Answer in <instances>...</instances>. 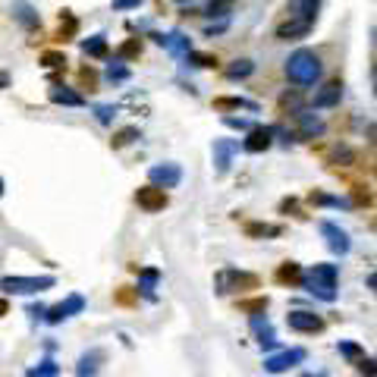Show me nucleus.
<instances>
[{
	"label": "nucleus",
	"instance_id": "1",
	"mask_svg": "<svg viewBox=\"0 0 377 377\" xmlns=\"http://www.w3.org/2000/svg\"><path fill=\"white\" fill-rule=\"evenodd\" d=\"M283 13L286 16L276 22L274 38L276 41H302V38L311 35L314 22H318L320 0H286Z\"/></svg>",
	"mask_w": 377,
	"mask_h": 377
},
{
	"label": "nucleus",
	"instance_id": "2",
	"mask_svg": "<svg viewBox=\"0 0 377 377\" xmlns=\"http://www.w3.org/2000/svg\"><path fill=\"white\" fill-rule=\"evenodd\" d=\"M286 79L299 88H314L324 75V63H320V54L311 47H299L286 57Z\"/></svg>",
	"mask_w": 377,
	"mask_h": 377
},
{
	"label": "nucleus",
	"instance_id": "3",
	"mask_svg": "<svg viewBox=\"0 0 377 377\" xmlns=\"http://www.w3.org/2000/svg\"><path fill=\"white\" fill-rule=\"evenodd\" d=\"M302 286L320 302H337L339 295V264H311L302 274Z\"/></svg>",
	"mask_w": 377,
	"mask_h": 377
},
{
	"label": "nucleus",
	"instance_id": "4",
	"mask_svg": "<svg viewBox=\"0 0 377 377\" xmlns=\"http://www.w3.org/2000/svg\"><path fill=\"white\" fill-rule=\"evenodd\" d=\"M261 289V276L251 270H239V267H220L214 274V293L217 295H239V293H251Z\"/></svg>",
	"mask_w": 377,
	"mask_h": 377
},
{
	"label": "nucleus",
	"instance_id": "5",
	"mask_svg": "<svg viewBox=\"0 0 377 377\" xmlns=\"http://www.w3.org/2000/svg\"><path fill=\"white\" fill-rule=\"evenodd\" d=\"M57 286V276L54 274H44V276H3L0 280V289L10 295H38V293H47V289Z\"/></svg>",
	"mask_w": 377,
	"mask_h": 377
},
{
	"label": "nucleus",
	"instance_id": "6",
	"mask_svg": "<svg viewBox=\"0 0 377 377\" xmlns=\"http://www.w3.org/2000/svg\"><path fill=\"white\" fill-rule=\"evenodd\" d=\"M82 311H85V295H79V293H69L63 302H57V305L44 308L41 320H47V324H63V320L75 318V314H82Z\"/></svg>",
	"mask_w": 377,
	"mask_h": 377
},
{
	"label": "nucleus",
	"instance_id": "7",
	"mask_svg": "<svg viewBox=\"0 0 377 377\" xmlns=\"http://www.w3.org/2000/svg\"><path fill=\"white\" fill-rule=\"evenodd\" d=\"M318 230H320V236H324V245L333 251V255L343 258V255H349L352 251V236L339 223H333V220H320Z\"/></svg>",
	"mask_w": 377,
	"mask_h": 377
},
{
	"label": "nucleus",
	"instance_id": "8",
	"mask_svg": "<svg viewBox=\"0 0 377 377\" xmlns=\"http://www.w3.org/2000/svg\"><path fill=\"white\" fill-rule=\"evenodd\" d=\"M305 358H308V349H305V346H293V349L280 352V355H267V358H264L261 368L267 371V374H286L289 368L302 364Z\"/></svg>",
	"mask_w": 377,
	"mask_h": 377
},
{
	"label": "nucleus",
	"instance_id": "9",
	"mask_svg": "<svg viewBox=\"0 0 377 377\" xmlns=\"http://www.w3.org/2000/svg\"><path fill=\"white\" fill-rule=\"evenodd\" d=\"M132 198H135V205L142 207L145 214H161L163 207L170 205V195H167V188H157V186H142V188H135V195H132Z\"/></svg>",
	"mask_w": 377,
	"mask_h": 377
},
{
	"label": "nucleus",
	"instance_id": "10",
	"mask_svg": "<svg viewBox=\"0 0 377 377\" xmlns=\"http://www.w3.org/2000/svg\"><path fill=\"white\" fill-rule=\"evenodd\" d=\"M286 327L293 333H308V337H314V333H320L327 324H324V318H320V314L305 311V308H295V311L286 314Z\"/></svg>",
	"mask_w": 377,
	"mask_h": 377
},
{
	"label": "nucleus",
	"instance_id": "11",
	"mask_svg": "<svg viewBox=\"0 0 377 377\" xmlns=\"http://www.w3.org/2000/svg\"><path fill=\"white\" fill-rule=\"evenodd\" d=\"M148 182L157 188H176L182 182V167L173 161L167 163H154V167L148 170Z\"/></svg>",
	"mask_w": 377,
	"mask_h": 377
},
{
	"label": "nucleus",
	"instance_id": "12",
	"mask_svg": "<svg viewBox=\"0 0 377 377\" xmlns=\"http://www.w3.org/2000/svg\"><path fill=\"white\" fill-rule=\"evenodd\" d=\"M239 151V142L236 138H217L211 145V154H214V173L217 176H226L232 167V154Z\"/></svg>",
	"mask_w": 377,
	"mask_h": 377
},
{
	"label": "nucleus",
	"instance_id": "13",
	"mask_svg": "<svg viewBox=\"0 0 377 377\" xmlns=\"http://www.w3.org/2000/svg\"><path fill=\"white\" fill-rule=\"evenodd\" d=\"M274 135H276V126H251L249 135L242 138V151L249 154H261L274 145Z\"/></svg>",
	"mask_w": 377,
	"mask_h": 377
},
{
	"label": "nucleus",
	"instance_id": "14",
	"mask_svg": "<svg viewBox=\"0 0 377 377\" xmlns=\"http://www.w3.org/2000/svg\"><path fill=\"white\" fill-rule=\"evenodd\" d=\"M249 327H251L255 343L261 346V349H276V333H274V327H270V320H267V311L249 314Z\"/></svg>",
	"mask_w": 377,
	"mask_h": 377
},
{
	"label": "nucleus",
	"instance_id": "15",
	"mask_svg": "<svg viewBox=\"0 0 377 377\" xmlns=\"http://www.w3.org/2000/svg\"><path fill=\"white\" fill-rule=\"evenodd\" d=\"M343 82L339 79H330V82H324V85L314 91V98H311V104L318 107V110H330V107H339V101H343Z\"/></svg>",
	"mask_w": 377,
	"mask_h": 377
},
{
	"label": "nucleus",
	"instance_id": "16",
	"mask_svg": "<svg viewBox=\"0 0 377 377\" xmlns=\"http://www.w3.org/2000/svg\"><path fill=\"white\" fill-rule=\"evenodd\" d=\"M107 362V352L104 349H88L79 355V362H75V377H98L101 368H104Z\"/></svg>",
	"mask_w": 377,
	"mask_h": 377
},
{
	"label": "nucleus",
	"instance_id": "17",
	"mask_svg": "<svg viewBox=\"0 0 377 377\" xmlns=\"http://www.w3.org/2000/svg\"><path fill=\"white\" fill-rule=\"evenodd\" d=\"M10 13H13V19H16L25 31H38V29H41V16H38V10L29 3V0H13Z\"/></svg>",
	"mask_w": 377,
	"mask_h": 377
},
{
	"label": "nucleus",
	"instance_id": "18",
	"mask_svg": "<svg viewBox=\"0 0 377 377\" xmlns=\"http://www.w3.org/2000/svg\"><path fill=\"white\" fill-rule=\"evenodd\" d=\"M47 98L50 104H60V107H85V98L79 91H73L69 85H63V82H50Z\"/></svg>",
	"mask_w": 377,
	"mask_h": 377
},
{
	"label": "nucleus",
	"instance_id": "19",
	"mask_svg": "<svg viewBox=\"0 0 377 377\" xmlns=\"http://www.w3.org/2000/svg\"><path fill=\"white\" fill-rule=\"evenodd\" d=\"M151 38L176 57H186L188 50H192V41H188V35H182V31H167V35H151Z\"/></svg>",
	"mask_w": 377,
	"mask_h": 377
},
{
	"label": "nucleus",
	"instance_id": "20",
	"mask_svg": "<svg viewBox=\"0 0 377 377\" xmlns=\"http://www.w3.org/2000/svg\"><path fill=\"white\" fill-rule=\"evenodd\" d=\"M242 230L249 239H280L283 232H286V226L283 223H264V220H249Z\"/></svg>",
	"mask_w": 377,
	"mask_h": 377
},
{
	"label": "nucleus",
	"instance_id": "21",
	"mask_svg": "<svg viewBox=\"0 0 377 377\" xmlns=\"http://www.w3.org/2000/svg\"><path fill=\"white\" fill-rule=\"evenodd\" d=\"M308 205H314V207H337V211H352V207H355L349 198H339V195L320 192V188H311V192H308Z\"/></svg>",
	"mask_w": 377,
	"mask_h": 377
},
{
	"label": "nucleus",
	"instance_id": "22",
	"mask_svg": "<svg viewBox=\"0 0 377 377\" xmlns=\"http://www.w3.org/2000/svg\"><path fill=\"white\" fill-rule=\"evenodd\" d=\"M295 119H299V138H320L324 135V119H320L318 113L299 110Z\"/></svg>",
	"mask_w": 377,
	"mask_h": 377
},
{
	"label": "nucleus",
	"instance_id": "23",
	"mask_svg": "<svg viewBox=\"0 0 377 377\" xmlns=\"http://www.w3.org/2000/svg\"><path fill=\"white\" fill-rule=\"evenodd\" d=\"M302 264L299 261H283V264H276V270H274V280L280 283V286H302Z\"/></svg>",
	"mask_w": 377,
	"mask_h": 377
},
{
	"label": "nucleus",
	"instance_id": "24",
	"mask_svg": "<svg viewBox=\"0 0 377 377\" xmlns=\"http://www.w3.org/2000/svg\"><path fill=\"white\" fill-rule=\"evenodd\" d=\"M157 280H161V270L157 267H138V289L135 293H142L148 302H157V293H154Z\"/></svg>",
	"mask_w": 377,
	"mask_h": 377
},
{
	"label": "nucleus",
	"instance_id": "25",
	"mask_svg": "<svg viewBox=\"0 0 377 377\" xmlns=\"http://www.w3.org/2000/svg\"><path fill=\"white\" fill-rule=\"evenodd\" d=\"M214 110H249V113H258L261 107L249 98H214Z\"/></svg>",
	"mask_w": 377,
	"mask_h": 377
},
{
	"label": "nucleus",
	"instance_id": "26",
	"mask_svg": "<svg viewBox=\"0 0 377 377\" xmlns=\"http://www.w3.org/2000/svg\"><path fill=\"white\" fill-rule=\"evenodd\" d=\"M255 73V60H249V57H242V60H232L230 66L223 69V75L230 82H239V79H249V75Z\"/></svg>",
	"mask_w": 377,
	"mask_h": 377
},
{
	"label": "nucleus",
	"instance_id": "27",
	"mask_svg": "<svg viewBox=\"0 0 377 377\" xmlns=\"http://www.w3.org/2000/svg\"><path fill=\"white\" fill-rule=\"evenodd\" d=\"M75 31H79V19H75L69 10H63L60 13V31H57V41H69Z\"/></svg>",
	"mask_w": 377,
	"mask_h": 377
},
{
	"label": "nucleus",
	"instance_id": "28",
	"mask_svg": "<svg viewBox=\"0 0 377 377\" xmlns=\"http://www.w3.org/2000/svg\"><path fill=\"white\" fill-rule=\"evenodd\" d=\"M60 374V364L54 362V358H41L38 364H31L29 371H25V377H57Z\"/></svg>",
	"mask_w": 377,
	"mask_h": 377
},
{
	"label": "nucleus",
	"instance_id": "29",
	"mask_svg": "<svg viewBox=\"0 0 377 377\" xmlns=\"http://www.w3.org/2000/svg\"><path fill=\"white\" fill-rule=\"evenodd\" d=\"M135 138H142V132L135 129V126H126V129H119V132H113V138H110V148L113 151H119V148H126V145H132Z\"/></svg>",
	"mask_w": 377,
	"mask_h": 377
},
{
	"label": "nucleus",
	"instance_id": "30",
	"mask_svg": "<svg viewBox=\"0 0 377 377\" xmlns=\"http://www.w3.org/2000/svg\"><path fill=\"white\" fill-rule=\"evenodd\" d=\"M82 50H85V57H107V38L104 35H91L82 41Z\"/></svg>",
	"mask_w": 377,
	"mask_h": 377
},
{
	"label": "nucleus",
	"instance_id": "31",
	"mask_svg": "<svg viewBox=\"0 0 377 377\" xmlns=\"http://www.w3.org/2000/svg\"><path fill=\"white\" fill-rule=\"evenodd\" d=\"M267 305H270L267 295H258V299H239L236 302V308L242 314H261V311H267Z\"/></svg>",
	"mask_w": 377,
	"mask_h": 377
},
{
	"label": "nucleus",
	"instance_id": "32",
	"mask_svg": "<svg viewBox=\"0 0 377 377\" xmlns=\"http://www.w3.org/2000/svg\"><path fill=\"white\" fill-rule=\"evenodd\" d=\"M337 352L346 358V362H352V364H355L358 358L364 355V349H362L358 343H352V339H339V343H337Z\"/></svg>",
	"mask_w": 377,
	"mask_h": 377
},
{
	"label": "nucleus",
	"instance_id": "33",
	"mask_svg": "<svg viewBox=\"0 0 377 377\" xmlns=\"http://www.w3.org/2000/svg\"><path fill=\"white\" fill-rule=\"evenodd\" d=\"M232 6H236V0H211V3H207V10H205V16L223 19V16H230V13H232Z\"/></svg>",
	"mask_w": 377,
	"mask_h": 377
},
{
	"label": "nucleus",
	"instance_id": "34",
	"mask_svg": "<svg viewBox=\"0 0 377 377\" xmlns=\"http://www.w3.org/2000/svg\"><path fill=\"white\" fill-rule=\"evenodd\" d=\"M186 60L192 63V66H198V69H214V66H217V63H220L214 54H198V50H188V54H186Z\"/></svg>",
	"mask_w": 377,
	"mask_h": 377
},
{
	"label": "nucleus",
	"instance_id": "35",
	"mask_svg": "<svg viewBox=\"0 0 377 377\" xmlns=\"http://www.w3.org/2000/svg\"><path fill=\"white\" fill-rule=\"evenodd\" d=\"M41 66L44 69H63V66H66V54H60V50H44V54H41Z\"/></svg>",
	"mask_w": 377,
	"mask_h": 377
},
{
	"label": "nucleus",
	"instance_id": "36",
	"mask_svg": "<svg viewBox=\"0 0 377 377\" xmlns=\"http://www.w3.org/2000/svg\"><path fill=\"white\" fill-rule=\"evenodd\" d=\"M138 54H142V41H138V38H129V41L117 50V60H132V57H138Z\"/></svg>",
	"mask_w": 377,
	"mask_h": 377
},
{
	"label": "nucleus",
	"instance_id": "37",
	"mask_svg": "<svg viewBox=\"0 0 377 377\" xmlns=\"http://www.w3.org/2000/svg\"><path fill=\"white\" fill-rule=\"evenodd\" d=\"M129 66H123V60H113L110 63V66H107V79H110V82H126V79H129Z\"/></svg>",
	"mask_w": 377,
	"mask_h": 377
},
{
	"label": "nucleus",
	"instance_id": "38",
	"mask_svg": "<svg viewBox=\"0 0 377 377\" xmlns=\"http://www.w3.org/2000/svg\"><path fill=\"white\" fill-rule=\"evenodd\" d=\"M113 302H117V305H138V293L129 286H119L117 293H113Z\"/></svg>",
	"mask_w": 377,
	"mask_h": 377
},
{
	"label": "nucleus",
	"instance_id": "39",
	"mask_svg": "<svg viewBox=\"0 0 377 377\" xmlns=\"http://www.w3.org/2000/svg\"><path fill=\"white\" fill-rule=\"evenodd\" d=\"M280 214H293L295 220H308V214L299 211V201H295V198H283L280 201Z\"/></svg>",
	"mask_w": 377,
	"mask_h": 377
},
{
	"label": "nucleus",
	"instance_id": "40",
	"mask_svg": "<svg viewBox=\"0 0 377 377\" xmlns=\"http://www.w3.org/2000/svg\"><path fill=\"white\" fill-rule=\"evenodd\" d=\"M94 117H98V123H113V117H117V107L113 104H98L94 107Z\"/></svg>",
	"mask_w": 377,
	"mask_h": 377
},
{
	"label": "nucleus",
	"instance_id": "41",
	"mask_svg": "<svg viewBox=\"0 0 377 377\" xmlns=\"http://www.w3.org/2000/svg\"><path fill=\"white\" fill-rule=\"evenodd\" d=\"M79 82L88 88V91H94V85H98V73H94L91 66H82L79 69Z\"/></svg>",
	"mask_w": 377,
	"mask_h": 377
},
{
	"label": "nucleus",
	"instance_id": "42",
	"mask_svg": "<svg viewBox=\"0 0 377 377\" xmlns=\"http://www.w3.org/2000/svg\"><path fill=\"white\" fill-rule=\"evenodd\" d=\"M226 29H230V16H223V19H220V22L205 25V38H217V35H223Z\"/></svg>",
	"mask_w": 377,
	"mask_h": 377
},
{
	"label": "nucleus",
	"instance_id": "43",
	"mask_svg": "<svg viewBox=\"0 0 377 377\" xmlns=\"http://www.w3.org/2000/svg\"><path fill=\"white\" fill-rule=\"evenodd\" d=\"M223 123L230 126V129H242V132H249L251 129V123L245 117H223Z\"/></svg>",
	"mask_w": 377,
	"mask_h": 377
},
{
	"label": "nucleus",
	"instance_id": "44",
	"mask_svg": "<svg viewBox=\"0 0 377 377\" xmlns=\"http://www.w3.org/2000/svg\"><path fill=\"white\" fill-rule=\"evenodd\" d=\"M355 364H358V371H362L364 377H374V358H364V355H362Z\"/></svg>",
	"mask_w": 377,
	"mask_h": 377
},
{
	"label": "nucleus",
	"instance_id": "45",
	"mask_svg": "<svg viewBox=\"0 0 377 377\" xmlns=\"http://www.w3.org/2000/svg\"><path fill=\"white\" fill-rule=\"evenodd\" d=\"M145 0H113V10H138Z\"/></svg>",
	"mask_w": 377,
	"mask_h": 377
},
{
	"label": "nucleus",
	"instance_id": "46",
	"mask_svg": "<svg viewBox=\"0 0 377 377\" xmlns=\"http://www.w3.org/2000/svg\"><path fill=\"white\" fill-rule=\"evenodd\" d=\"M355 201H358V205H371V192H368V186H355Z\"/></svg>",
	"mask_w": 377,
	"mask_h": 377
},
{
	"label": "nucleus",
	"instance_id": "47",
	"mask_svg": "<svg viewBox=\"0 0 377 377\" xmlns=\"http://www.w3.org/2000/svg\"><path fill=\"white\" fill-rule=\"evenodd\" d=\"M29 314H31V320H41V314H44V305H29Z\"/></svg>",
	"mask_w": 377,
	"mask_h": 377
},
{
	"label": "nucleus",
	"instance_id": "48",
	"mask_svg": "<svg viewBox=\"0 0 377 377\" xmlns=\"http://www.w3.org/2000/svg\"><path fill=\"white\" fill-rule=\"evenodd\" d=\"M6 314H10V302L0 295V318H6Z\"/></svg>",
	"mask_w": 377,
	"mask_h": 377
},
{
	"label": "nucleus",
	"instance_id": "49",
	"mask_svg": "<svg viewBox=\"0 0 377 377\" xmlns=\"http://www.w3.org/2000/svg\"><path fill=\"white\" fill-rule=\"evenodd\" d=\"M10 85V73H0V88Z\"/></svg>",
	"mask_w": 377,
	"mask_h": 377
},
{
	"label": "nucleus",
	"instance_id": "50",
	"mask_svg": "<svg viewBox=\"0 0 377 377\" xmlns=\"http://www.w3.org/2000/svg\"><path fill=\"white\" fill-rule=\"evenodd\" d=\"M3 192H6V186H3V176H0V198H3Z\"/></svg>",
	"mask_w": 377,
	"mask_h": 377
},
{
	"label": "nucleus",
	"instance_id": "51",
	"mask_svg": "<svg viewBox=\"0 0 377 377\" xmlns=\"http://www.w3.org/2000/svg\"><path fill=\"white\" fill-rule=\"evenodd\" d=\"M302 377H324V374H302Z\"/></svg>",
	"mask_w": 377,
	"mask_h": 377
},
{
	"label": "nucleus",
	"instance_id": "52",
	"mask_svg": "<svg viewBox=\"0 0 377 377\" xmlns=\"http://www.w3.org/2000/svg\"><path fill=\"white\" fill-rule=\"evenodd\" d=\"M176 3H192V0H176Z\"/></svg>",
	"mask_w": 377,
	"mask_h": 377
}]
</instances>
